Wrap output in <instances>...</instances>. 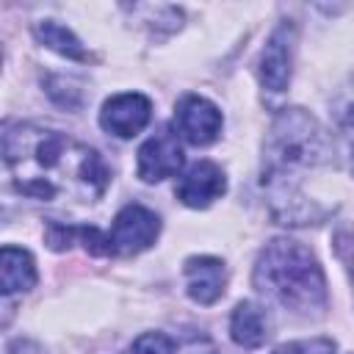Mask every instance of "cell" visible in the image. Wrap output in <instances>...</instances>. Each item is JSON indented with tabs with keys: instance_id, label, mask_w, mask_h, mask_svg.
Here are the masks:
<instances>
[{
	"instance_id": "5b68a950",
	"label": "cell",
	"mask_w": 354,
	"mask_h": 354,
	"mask_svg": "<svg viewBox=\"0 0 354 354\" xmlns=\"http://www.w3.org/2000/svg\"><path fill=\"white\" fill-rule=\"evenodd\" d=\"M183 163H185V158H183L177 133L171 127H160L155 136H149L138 147L136 171L144 183H160L166 177H174L183 169Z\"/></svg>"
},
{
	"instance_id": "ba28073f",
	"label": "cell",
	"mask_w": 354,
	"mask_h": 354,
	"mask_svg": "<svg viewBox=\"0 0 354 354\" xmlns=\"http://www.w3.org/2000/svg\"><path fill=\"white\" fill-rule=\"evenodd\" d=\"M224 191H227V177H224L221 166L213 163V160H196V163H191L180 174L177 188H174L177 199L185 207H196V210L213 205L216 199H221Z\"/></svg>"
},
{
	"instance_id": "7a4b0ae2",
	"label": "cell",
	"mask_w": 354,
	"mask_h": 354,
	"mask_svg": "<svg viewBox=\"0 0 354 354\" xmlns=\"http://www.w3.org/2000/svg\"><path fill=\"white\" fill-rule=\"evenodd\" d=\"M252 279L268 304L296 318H321L326 310L324 268L315 254L293 238L268 241L257 254Z\"/></svg>"
},
{
	"instance_id": "8fae6325",
	"label": "cell",
	"mask_w": 354,
	"mask_h": 354,
	"mask_svg": "<svg viewBox=\"0 0 354 354\" xmlns=\"http://www.w3.org/2000/svg\"><path fill=\"white\" fill-rule=\"evenodd\" d=\"M39 274H36V263L30 257V252L19 249V246H3L0 254V290L3 296L11 293H25L36 285Z\"/></svg>"
},
{
	"instance_id": "30bf717a",
	"label": "cell",
	"mask_w": 354,
	"mask_h": 354,
	"mask_svg": "<svg viewBox=\"0 0 354 354\" xmlns=\"http://www.w3.org/2000/svg\"><path fill=\"white\" fill-rule=\"evenodd\" d=\"M183 274H185V290L194 301L213 304L221 299L224 285H227V268L218 257H210V254L188 257Z\"/></svg>"
},
{
	"instance_id": "8992f818",
	"label": "cell",
	"mask_w": 354,
	"mask_h": 354,
	"mask_svg": "<svg viewBox=\"0 0 354 354\" xmlns=\"http://www.w3.org/2000/svg\"><path fill=\"white\" fill-rule=\"evenodd\" d=\"M221 124H224L221 111L199 94H185L174 108V130L180 138H185L194 147L213 144L221 133Z\"/></svg>"
},
{
	"instance_id": "ac0fdd59",
	"label": "cell",
	"mask_w": 354,
	"mask_h": 354,
	"mask_svg": "<svg viewBox=\"0 0 354 354\" xmlns=\"http://www.w3.org/2000/svg\"><path fill=\"white\" fill-rule=\"evenodd\" d=\"M174 354H216V348L205 335H194V337H185L174 348Z\"/></svg>"
},
{
	"instance_id": "3957f363",
	"label": "cell",
	"mask_w": 354,
	"mask_h": 354,
	"mask_svg": "<svg viewBox=\"0 0 354 354\" xmlns=\"http://www.w3.org/2000/svg\"><path fill=\"white\" fill-rule=\"evenodd\" d=\"M326 149V133L310 111L285 108L274 116L263 141V185L271 191L274 207L293 202L299 183L324 163Z\"/></svg>"
},
{
	"instance_id": "2e32d148",
	"label": "cell",
	"mask_w": 354,
	"mask_h": 354,
	"mask_svg": "<svg viewBox=\"0 0 354 354\" xmlns=\"http://www.w3.org/2000/svg\"><path fill=\"white\" fill-rule=\"evenodd\" d=\"M77 238L83 241V246H86V252H91V254H113V246H111V238H108V232H102V230H97V227H77Z\"/></svg>"
},
{
	"instance_id": "5bb4252c",
	"label": "cell",
	"mask_w": 354,
	"mask_h": 354,
	"mask_svg": "<svg viewBox=\"0 0 354 354\" xmlns=\"http://www.w3.org/2000/svg\"><path fill=\"white\" fill-rule=\"evenodd\" d=\"M127 354H174V343L163 332H144L141 337L133 340Z\"/></svg>"
},
{
	"instance_id": "7c38bea8",
	"label": "cell",
	"mask_w": 354,
	"mask_h": 354,
	"mask_svg": "<svg viewBox=\"0 0 354 354\" xmlns=\"http://www.w3.org/2000/svg\"><path fill=\"white\" fill-rule=\"evenodd\" d=\"M230 335L243 348H260L268 340V315L254 301H241L230 318Z\"/></svg>"
},
{
	"instance_id": "4fadbf2b",
	"label": "cell",
	"mask_w": 354,
	"mask_h": 354,
	"mask_svg": "<svg viewBox=\"0 0 354 354\" xmlns=\"http://www.w3.org/2000/svg\"><path fill=\"white\" fill-rule=\"evenodd\" d=\"M36 39L44 47H50V50H55V53H61V55H66L72 61H88V53L80 44V39L66 25H61L55 19H41L36 25Z\"/></svg>"
},
{
	"instance_id": "d6986e66",
	"label": "cell",
	"mask_w": 354,
	"mask_h": 354,
	"mask_svg": "<svg viewBox=\"0 0 354 354\" xmlns=\"http://www.w3.org/2000/svg\"><path fill=\"white\" fill-rule=\"evenodd\" d=\"M346 122H348V124H351V127H354V105H351V108H348V116H346Z\"/></svg>"
},
{
	"instance_id": "6da1fadb",
	"label": "cell",
	"mask_w": 354,
	"mask_h": 354,
	"mask_svg": "<svg viewBox=\"0 0 354 354\" xmlns=\"http://www.w3.org/2000/svg\"><path fill=\"white\" fill-rule=\"evenodd\" d=\"M3 160L14 188L36 202L94 205L111 180L97 149L39 124H8L3 133Z\"/></svg>"
},
{
	"instance_id": "277c9868",
	"label": "cell",
	"mask_w": 354,
	"mask_h": 354,
	"mask_svg": "<svg viewBox=\"0 0 354 354\" xmlns=\"http://www.w3.org/2000/svg\"><path fill=\"white\" fill-rule=\"evenodd\" d=\"M158 232H160V218L149 207L124 205L116 213L108 238H111L113 254H138L155 243Z\"/></svg>"
},
{
	"instance_id": "9c48e42d",
	"label": "cell",
	"mask_w": 354,
	"mask_h": 354,
	"mask_svg": "<svg viewBox=\"0 0 354 354\" xmlns=\"http://www.w3.org/2000/svg\"><path fill=\"white\" fill-rule=\"evenodd\" d=\"M293 44H296V28L290 22H282L266 41L260 55V80L268 91H285L293 72Z\"/></svg>"
},
{
	"instance_id": "9a60e30c",
	"label": "cell",
	"mask_w": 354,
	"mask_h": 354,
	"mask_svg": "<svg viewBox=\"0 0 354 354\" xmlns=\"http://www.w3.org/2000/svg\"><path fill=\"white\" fill-rule=\"evenodd\" d=\"M271 354H335V343L329 337H307V340H290L285 346H277Z\"/></svg>"
},
{
	"instance_id": "e0dca14e",
	"label": "cell",
	"mask_w": 354,
	"mask_h": 354,
	"mask_svg": "<svg viewBox=\"0 0 354 354\" xmlns=\"http://www.w3.org/2000/svg\"><path fill=\"white\" fill-rule=\"evenodd\" d=\"M75 238H77V227H66L61 221H50V227H47V246L50 249H55V252L69 249Z\"/></svg>"
},
{
	"instance_id": "52a82bcc",
	"label": "cell",
	"mask_w": 354,
	"mask_h": 354,
	"mask_svg": "<svg viewBox=\"0 0 354 354\" xmlns=\"http://www.w3.org/2000/svg\"><path fill=\"white\" fill-rule=\"evenodd\" d=\"M149 119H152V102H149V97H144L138 91L113 94L111 100H105V105L100 111L102 130H108L116 138L138 136L149 124Z\"/></svg>"
},
{
	"instance_id": "ffe728a7",
	"label": "cell",
	"mask_w": 354,
	"mask_h": 354,
	"mask_svg": "<svg viewBox=\"0 0 354 354\" xmlns=\"http://www.w3.org/2000/svg\"><path fill=\"white\" fill-rule=\"evenodd\" d=\"M351 169H354V152H351Z\"/></svg>"
}]
</instances>
